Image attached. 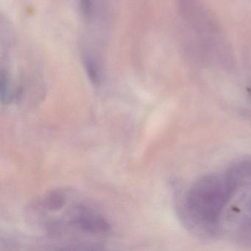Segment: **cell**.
Returning <instances> with one entry per match:
<instances>
[{
	"instance_id": "1",
	"label": "cell",
	"mask_w": 251,
	"mask_h": 251,
	"mask_svg": "<svg viewBox=\"0 0 251 251\" xmlns=\"http://www.w3.org/2000/svg\"><path fill=\"white\" fill-rule=\"evenodd\" d=\"M28 211L33 223L61 240L98 243L111 230L102 213L71 189L48 192L36 198Z\"/></svg>"
},
{
	"instance_id": "2",
	"label": "cell",
	"mask_w": 251,
	"mask_h": 251,
	"mask_svg": "<svg viewBox=\"0 0 251 251\" xmlns=\"http://www.w3.org/2000/svg\"><path fill=\"white\" fill-rule=\"evenodd\" d=\"M241 189L228 169L201 177L191 186L182 202V220L198 236H216L220 232L225 210Z\"/></svg>"
},
{
	"instance_id": "3",
	"label": "cell",
	"mask_w": 251,
	"mask_h": 251,
	"mask_svg": "<svg viewBox=\"0 0 251 251\" xmlns=\"http://www.w3.org/2000/svg\"><path fill=\"white\" fill-rule=\"evenodd\" d=\"M244 226L242 227L243 233L242 234L247 238V239L251 240V198L248 202V212L245 216V221L243 222Z\"/></svg>"
}]
</instances>
